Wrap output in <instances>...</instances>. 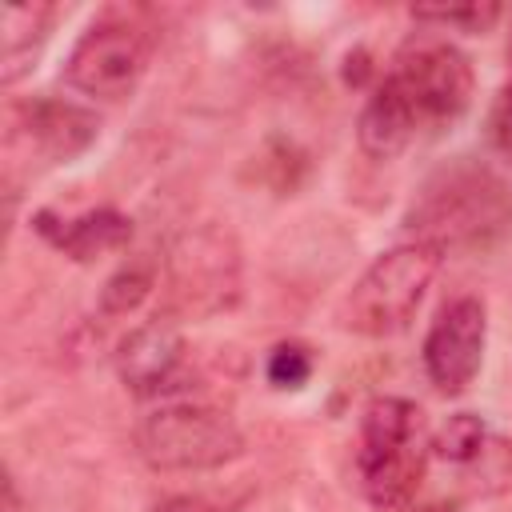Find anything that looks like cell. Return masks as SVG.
<instances>
[{"mask_svg":"<svg viewBox=\"0 0 512 512\" xmlns=\"http://www.w3.org/2000/svg\"><path fill=\"white\" fill-rule=\"evenodd\" d=\"M472 104V64L448 40H412L368 96L356 136L372 160H392L416 140L456 124Z\"/></svg>","mask_w":512,"mask_h":512,"instance_id":"obj_1","label":"cell"},{"mask_svg":"<svg viewBox=\"0 0 512 512\" xmlns=\"http://www.w3.org/2000/svg\"><path fill=\"white\" fill-rule=\"evenodd\" d=\"M424 460H428V444H424L420 408L400 396H376L364 408L360 452H356V468L368 500L384 512L404 508L416 496Z\"/></svg>","mask_w":512,"mask_h":512,"instance_id":"obj_2","label":"cell"},{"mask_svg":"<svg viewBox=\"0 0 512 512\" xmlns=\"http://www.w3.org/2000/svg\"><path fill=\"white\" fill-rule=\"evenodd\" d=\"M444 252L428 240L396 244L384 256H376L364 276L352 284L344 304V324L360 336H392L408 328L416 308L424 304Z\"/></svg>","mask_w":512,"mask_h":512,"instance_id":"obj_3","label":"cell"},{"mask_svg":"<svg viewBox=\"0 0 512 512\" xmlns=\"http://www.w3.org/2000/svg\"><path fill=\"white\" fill-rule=\"evenodd\" d=\"M136 452L156 472H208L244 452L236 420L212 404H160L136 424Z\"/></svg>","mask_w":512,"mask_h":512,"instance_id":"obj_4","label":"cell"},{"mask_svg":"<svg viewBox=\"0 0 512 512\" xmlns=\"http://www.w3.org/2000/svg\"><path fill=\"white\" fill-rule=\"evenodd\" d=\"M508 212L512 204L496 176H488L484 168H452L428 184L416 220L424 224L420 240L444 252V244H476L484 240V232L504 228Z\"/></svg>","mask_w":512,"mask_h":512,"instance_id":"obj_5","label":"cell"},{"mask_svg":"<svg viewBox=\"0 0 512 512\" xmlns=\"http://www.w3.org/2000/svg\"><path fill=\"white\" fill-rule=\"evenodd\" d=\"M152 60V36L132 20H96L68 56V84L96 100H124L136 92Z\"/></svg>","mask_w":512,"mask_h":512,"instance_id":"obj_6","label":"cell"},{"mask_svg":"<svg viewBox=\"0 0 512 512\" xmlns=\"http://www.w3.org/2000/svg\"><path fill=\"white\" fill-rule=\"evenodd\" d=\"M484 344H488V312H484V304L476 296L448 300L436 312V320H432V328L424 336L428 380L448 396L464 392L476 380L480 364H484Z\"/></svg>","mask_w":512,"mask_h":512,"instance_id":"obj_7","label":"cell"},{"mask_svg":"<svg viewBox=\"0 0 512 512\" xmlns=\"http://www.w3.org/2000/svg\"><path fill=\"white\" fill-rule=\"evenodd\" d=\"M172 284L192 308H220L236 296V252L228 236L204 228L172 248Z\"/></svg>","mask_w":512,"mask_h":512,"instance_id":"obj_8","label":"cell"},{"mask_svg":"<svg viewBox=\"0 0 512 512\" xmlns=\"http://www.w3.org/2000/svg\"><path fill=\"white\" fill-rule=\"evenodd\" d=\"M180 364H184V340L168 320H148V324L132 328L116 352L120 380L140 396L172 388Z\"/></svg>","mask_w":512,"mask_h":512,"instance_id":"obj_9","label":"cell"},{"mask_svg":"<svg viewBox=\"0 0 512 512\" xmlns=\"http://www.w3.org/2000/svg\"><path fill=\"white\" fill-rule=\"evenodd\" d=\"M48 24H52V4H4V12H0V40H4L0 76H4V84H16L32 68V60L48 36Z\"/></svg>","mask_w":512,"mask_h":512,"instance_id":"obj_10","label":"cell"},{"mask_svg":"<svg viewBox=\"0 0 512 512\" xmlns=\"http://www.w3.org/2000/svg\"><path fill=\"white\" fill-rule=\"evenodd\" d=\"M24 112H28V136L40 148H48V156H56V160H68V156L84 152L92 144V136H96V116H88V112H80L72 104L40 100V104H32Z\"/></svg>","mask_w":512,"mask_h":512,"instance_id":"obj_11","label":"cell"},{"mask_svg":"<svg viewBox=\"0 0 512 512\" xmlns=\"http://www.w3.org/2000/svg\"><path fill=\"white\" fill-rule=\"evenodd\" d=\"M48 236H52L72 260H96V256H104V252L124 248L128 236H132V224H128L120 212L100 208V212H88V216H80V220H68V228L48 232Z\"/></svg>","mask_w":512,"mask_h":512,"instance_id":"obj_12","label":"cell"},{"mask_svg":"<svg viewBox=\"0 0 512 512\" xmlns=\"http://www.w3.org/2000/svg\"><path fill=\"white\" fill-rule=\"evenodd\" d=\"M484 448H488V432H484L480 416H472V412L448 416L440 424V432L432 436V452L448 464H468V460L484 456Z\"/></svg>","mask_w":512,"mask_h":512,"instance_id":"obj_13","label":"cell"},{"mask_svg":"<svg viewBox=\"0 0 512 512\" xmlns=\"http://www.w3.org/2000/svg\"><path fill=\"white\" fill-rule=\"evenodd\" d=\"M148 288H152V272H148V264H128V268H120V272L104 284L100 308H104L108 316H124V312H132V308L148 296Z\"/></svg>","mask_w":512,"mask_h":512,"instance_id":"obj_14","label":"cell"},{"mask_svg":"<svg viewBox=\"0 0 512 512\" xmlns=\"http://www.w3.org/2000/svg\"><path fill=\"white\" fill-rule=\"evenodd\" d=\"M416 20L428 24H444V28H468V32H484L500 20L496 4H460V8H412Z\"/></svg>","mask_w":512,"mask_h":512,"instance_id":"obj_15","label":"cell"},{"mask_svg":"<svg viewBox=\"0 0 512 512\" xmlns=\"http://www.w3.org/2000/svg\"><path fill=\"white\" fill-rule=\"evenodd\" d=\"M312 376V352L304 344H276L268 356V380L276 388H304Z\"/></svg>","mask_w":512,"mask_h":512,"instance_id":"obj_16","label":"cell"},{"mask_svg":"<svg viewBox=\"0 0 512 512\" xmlns=\"http://www.w3.org/2000/svg\"><path fill=\"white\" fill-rule=\"evenodd\" d=\"M488 128H492V144H496L504 156H512V76H508V84L500 88V96H496V104H492Z\"/></svg>","mask_w":512,"mask_h":512,"instance_id":"obj_17","label":"cell"},{"mask_svg":"<svg viewBox=\"0 0 512 512\" xmlns=\"http://www.w3.org/2000/svg\"><path fill=\"white\" fill-rule=\"evenodd\" d=\"M152 512H220V508L208 504V500H200V496H168Z\"/></svg>","mask_w":512,"mask_h":512,"instance_id":"obj_18","label":"cell"}]
</instances>
